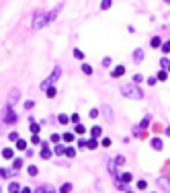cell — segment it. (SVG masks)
Returning a JSON list of instances; mask_svg holds the SVG:
<instances>
[{"label":"cell","mask_w":170,"mask_h":193,"mask_svg":"<svg viewBox=\"0 0 170 193\" xmlns=\"http://www.w3.org/2000/svg\"><path fill=\"white\" fill-rule=\"evenodd\" d=\"M121 94L125 97V99H133V101H139L144 99V90L139 89V84H125V86H121Z\"/></svg>","instance_id":"obj_1"},{"label":"cell","mask_w":170,"mask_h":193,"mask_svg":"<svg viewBox=\"0 0 170 193\" xmlns=\"http://www.w3.org/2000/svg\"><path fill=\"white\" fill-rule=\"evenodd\" d=\"M45 25H49L47 12H43V10H37V12L33 15V21H31V27H33V29L37 31V29H43Z\"/></svg>","instance_id":"obj_2"},{"label":"cell","mask_w":170,"mask_h":193,"mask_svg":"<svg viewBox=\"0 0 170 193\" xmlns=\"http://www.w3.org/2000/svg\"><path fill=\"white\" fill-rule=\"evenodd\" d=\"M17 121H19V117H17V113L12 111V105H6L4 111H2V123H6V125H15Z\"/></svg>","instance_id":"obj_3"},{"label":"cell","mask_w":170,"mask_h":193,"mask_svg":"<svg viewBox=\"0 0 170 193\" xmlns=\"http://www.w3.org/2000/svg\"><path fill=\"white\" fill-rule=\"evenodd\" d=\"M59 76H62V68H59V66H55V68H54V72H51V74H49L47 78L43 80V82L39 84V89H43V90H45L47 86H51V84H55V82H58V78H59Z\"/></svg>","instance_id":"obj_4"},{"label":"cell","mask_w":170,"mask_h":193,"mask_svg":"<svg viewBox=\"0 0 170 193\" xmlns=\"http://www.w3.org/2000/svg\"><path fill=\"white\" fill-rule=\"evenodd\" d=\"M101 113L105 115L107 123H113V121H115V117H113V109H111V105H102V107H101Z\"/></svg>","instance_id":"obj_5"},{"label":"cell","mask_w":170,"mask_h":193,"mask_svg":"<svg viewBox=\"0 0 170 193\" xmlns=\"http://www.w3.org/2000/svg\"><path fill=\"white\" fill-rule=\"evenodd\" d=\"M150 121H152V115H146V117L141 119V123L133 128V136H137V134H139V132H141V129H146L148 125H150Z\"/></svg>","instance_id":"obj_6"},{"label":"cell","mask_w":170,"mask_h":193,"mask_svg":"<svg viewBox=\"0 0 170 193\" xmlns=\"http://www.w3.org/2000/svg\"><path fill=\"white\" fill-rule=\"evenodd\" d=\"M156 185L162 189L164 193H170V179H166V177H160L158 181H156Z\"/></svg>","instance_id":"obj_7"},{"label":"cell","mask_w":170,"mask_h":193,"mask_svg":"<svg viewBox=\"0 0 170 193\" xmlns=\"http://www.w3.org/2000/svg\"><path fill=\"white\" fill-rule=\"evenodd\" d=\"M133 62H135V64H139V62H144V58H146V54H144V50H141V47H135V50H133Z\"/></svg>","instance_id":"obj_8"},{"label":"cell","mask_w":170,"mask_h":193,"mask_svg":"<svg viewBox=\"0 0 170 193\" xmlns=\"http://www.w3.org/2000/svg\"><path fill=\"white\" fill-rule=\"evenodd\" d=\"M152 148L156 150V152H160V150H164V144H162V140L158 138V136H154V138H152Z\"/></svg>","instance_id":"obj_9"},{"label":"cell","mask_w":170,"mask_h":193,"mask_svg":"<svg viewBox=\"0 0 170 193\" xmlns=\"http://www.w3.org/2000/svg\"><path fill=\"white\" fill-rule=\"evenodd\" d=\"M35 193H55V187L54 185H39L35 189Z\"/></svg>","instance_id":"obj_10"},{"label":"cell","mask_w":170,"mask_h":193,"mask_svg":"<svg viewBox=\"0 0 170 193\" xmlns=\"http://www.w3.org/2000/svg\"><path fill=\"white\" fill-rule=\"evenodd\" d=\"M123 74H125V66H115V68L111 70V76H113V78H121Z\"/></svg>","instance_id":"obj_11"},{"label":"cell","mask_w":170,"mask_h":193,"mask_svg":"<svg viewBox=\"0 0 170 193\" xmlns=\"http://www.w3.org/2000/svg\"><path fill=\"white\" fill-rule=\"evenodd\" d=\"M62 6H64V4H58L54 10H51V12H47V19H49V23H54V21L58 19V15H59V10H62Z\"/></svg>","instance_id":"obj_12"},{"label":"cell","mask_w":170,"mask_h":193,"mask_svg":"<svg viewBox=\"0 0 170 193\" xmlns=\"http://www.w3.org/2000/svg\"><path fill=\"white\" fill-rule=\"evenodd\" d=\"M150 47H152V50H160V47H162V39L158 37V35H154V37L150 39Z\"/></svg>","instance_id":"obj_13"},{"label":"cell","mask_w":170,"mask_h":193,"mask_svg":"<svg viewBox=\"0 0 170 193\" xmlns=\"http://www.w3.org/2000/svg\"><path fill=\"white\" fill-rule=\"evenodd\" d=\"M19 89H12V90H10V94H8V105H15L17 103V101H19Z\"/></svg>","instance_id":"obj_14"},{"label":"cell","mask_w":170,"mask_h":193,"mask_svg":"<svg viewBox=\"0 0 170 193\" xmlns=\"http://www.w3.org/2000/svg\"><path fill=\"white\" fill-rule=\"evenodd\" d=\"M45 94H47L49 99H55V97H58V89H55V84L47 86V89H45Z\"/></svg>","instance_id":"obj_15"},{"label":"cell","mask_w":170,"mask_h":193,"mask_svg":"<svg viewBox=\"0 0 170 193\" xmlns=\"http://www.w3.org/2000/svg\"><path fill=\"white\" fill-rule=\"evenodd\" d=\"M88 132H90V138H101V134H102V128H101V125H94V128H90Z\"/></svg>","instance_id":"obj_16"},{"label":"cell","mask_w":170,"mask_h":193,"mask_svg":"<svg viewBox=\"0 0 170 193\" xmlns=\"http://www.w3.org/2000/svg\"><path fill=\"white\" fill-rule=\"evenodd\" d=\"M51 154H54V148L45 146V148L41 150V158H43V160H47V158H51Z\"/></svg>","instance_id":"obj_17"},{"label":"cell","mask_w":170,"mask_h":193,"mask_svg":"<svg viewBox=\"0 0 170 193\" xmlns=\"http://www.w3.org/2000/svg\"><path fill=\"white\" fill-rule=\"evenodd\" d=\"M74 134H78V136H84V134H86V128H84L82 123H74Z\"/></svg>","instance_id":"obj_18"},{"label":"cell","mask_w":170,"mask_h":193,"mask_svg":"<svg viewBox=\"0 0 170 193\" xmlns=\"http://www.w3.org/2000/svg\"><path fill=\"white\" fill-rule=\"evenodd\" d=\"M17 150H21V152H23V150H27V140H23V138H19L17 140V146H15Z\"/></svg>","instance_id":"obj_19"},{"label":"cell","mask_w":170,"mask_h":193,"mask_svg":"<svg viewBox=\"0 0 170 193\" xmlns=\"http://www.w3.org/2000/svg\"><path fill=\"white\" fill-rule=\"evenodd\" d=\"M27 173H29V177H37V175H39V166H37V164H31V166L27 168Z\"/></svg>","instance_id":"obj_20"},{"label":"cell","mask_w":170,"mask_h":193,"mask_svg":"<svg viewBox=\"0 0 170 193\" xmlns=\"http://www.w3.org/2000/svg\"><path fill=\"white\" fill-rule=\"evenodd\" d=\"M160 51H162L164 55H168V54H170V39H168V41H162V47H160Z\"/></svg>","instance_id":"obj_21"},{"label":"cell","mask_w":170,"mask_h":193,"mask_svg":"<svg viewBox=\"0 0 170 193\" xmlns=\"http://www.w3.org/2000/svg\"><path fill=\"white\" fill-rule=\"evenodd\" d=\"M54 152H55V156H62V154L66 152V146H62V144H55V146H54Z\"/></svg>","instance_id":"obj_22"},{"label":"cell","mask_w":170,"mask_h":193,"mask_svg":"<svg viewBox=\"0 0 170 193\" xmlns=\"http://www.w3.org/2000/svg\"><path fill=\"white\" fill-rule=\"evenodd\" d=\"M12 156H15V152H12V148H4V150H2V158L10 160Z\"/></svg>","instance_id":"obj_23"},{"label":"cell","mask_w":170,"mask_h":193,"mask_svg":"<svg viewBox=\"0 0 170 193\" xmlns=\"http://www.w3.org/2000/svg\"><path fill=\"white\" fill-rule=\"evenodd\" d=\"M98 148V140L97 138H88V150H97Z\"/></svg>","instance_id":"obj_24"},{"label":"cell","mask_w":170,"mask_h":193,"mask_svg":"<svg viewBox=\"0 0 170 193\" xmlns=\"http://www.w3.org/2000/svg\"><path fill=\"white\" fill-rule=\"evenodd\" d=\"M66 156H68V158H74V156H76V148H74V146H66Z\"/></svg>","instance_id":"obj_25"},{"label":"cell","mask_w":170,"mask_h":193,"mask_svg":"<svg viewBox=\"0 0 170 193\" xmlns=\"http://www.w3.org/2000/svg\"><path fill=\"white\" fill-rule=\"evenodd\" d=\"M119 179H121L123 183L127 185V183H131V181H133V175H131V173H123V175H121V177H119Z\"/></svg>","instance_id":"obj_26"},{"label":"cell","mask_w":170,"mask_h":193,"mask_svg":"<svg viewBox=\"0 0 170 193\" xmlns=\"http://www.w3.org/2000/svg\"><path fill=\"white\" fill-rule=\"evenodd\" d=\"M62 140H64L66 144H72V142H74V134H72V132H66V134L62 136Z\"/></svg>","instance_id":"obj_27"},{"label":"cell","mask_w":170,"mask_h":193,"mask_svg":"<svg viewBox=\"0 0 170 193\" xmlns=\"http://www.w3.org/2000/svg\"><path fill=\"white\" fill-rule=\"evenodd\" d=\"M168 66H170V60L166 58V55H162V58H160V68L162 70H168Z\"/></svg>","instance_id":"obj_28"},{"label":"cell","mask_w":170,"mask_h":193,"mask_svg":"<svg viewBox=\"0 0 170 193\" xmlns=\"http://www.w3.org/2000/svg\"><path fill=\"white\" fill-rule=\"evenodd\" d=\"M156 78H158V82H160V80H168V70H160V72L156 74Z\"/></svg>","instance_id":"obj_29"},{"label":"cell","mask_w":170,"mask_h":193,"mask_svg":"<svg viewBox=\"0 0 170 193\" xmlns=\"http://www.w3.org/2000/svg\"><path fill=\"white\" fill-rule=\"evenodd\" d=\"M58 121H59V123H62V125H68V123H70V115L62 113V115H59V117H58Z\"/></svg>","instance_id":"obj_30"},{"label":"cell","mask_w":170,"mask_h":193,"mask_svg":"<svg viewBox=\"0 0 170 193\" xmlns=\"http://www.w3.org/2000/svg\"><path fill=\"white\" fill-rule=\"evenodd\" d=\"M131 82H133V84H139V82H144V76H141L139 72H135V74L131 76Z\"/></svg>","instance_id":"obj_31"},{"label":"cell","mask_w":170,"mask_h":193,"mask_svg":"<svg viewBox=\"0 0 170 193\" xmlns=\"http://www.w3.org/2000/svg\"><path fill=\"white\" fill-rule=\"evenodd\" d=\"M12 168H15V171H21V168H23V158H15V160H12Z\"/></svg>","instance_id":"obj_32"},{"label":"cell","mask_w":170,"mask_h":193,"mask_svg":"<svg viewBox=\"0 0 170 193\" xmlns=\"http://www.w3.org/2000/svg\"><path fill=\"white\" fill-rule=\"evenodd\" d=\"M80 68H82V72H84V74H88V76L92 74V66H90V64H86V62H84V64L80 66Z\"/></svg>","instance_id":"obj_33"},{"label":"cell","mask_w":170,"mask_h":193,"mask_svg":"<svg viewBox=\"0 0 170 193\" xmlns=\"http://www.w3.org/2000/svg\"><path fill=\"white\" fill-rule=\"evenodd\" d=\"M21 191V185L19 183H10L8 185V193H19Z\"/></svg>","instance_id":"obj_34"},{"label":"cell","mask_w":170,"mask_h":193,"mask_svg":"<svg viewBox=\"0 0 170 193\" xmlns=\"http://www.w3.org/2000/svg\"><path fill=\"white\" fill-rule=\"evenodd\" d=\"M39 132H41V125L37 121H31V134H39Z\"/></svg>","instance_id":"obj_35"},{"label":"cell","mask_w":170,"mask_h":193,"mask_svg":"<svg viewBox=\"0 0 170 193\" xmlns=\"http://www.w3.org/2000/svg\"><path fill=\"white\" fill-rule=\"evenodd\" d=\"M113 162H115V166H121V164H125V156H123V154H119V156H115V160H113Z\"/></svg>","instance_id":"obj_36"},{"label":"cell","mask_w":170,"mask_h":193,"mask_svg":"<svg viewBox=\"0 0 170 193\" xmlns=\"http://www.w3.org/2000/svg\"><path fill=\"white\" fill-rule=\"evenodd\" d=\"M113 6V0H102L101 2V10H109Z\"/></svg>","instance_id":"obj_37"},{"label":"cell","mask_w":170,"mask_h":193,"mask_svg":"<svg viewBox=\"0 0 170 193\" xmlns=\"http://www.w3.org/2000/svg\"><path fill=\"white\" fill-rule=\"evenodd\" d=\"M70 191H72V183H64L59 187V193H70Z\"/></svg>","instance_id":"obj_38"},{"label":"cell","mask_w":170,"mask_h":193,"mask_svg":"<svg viewBox=\"0 0 170 193\" xmlns=\"http://www.w3.org/2000/svg\"><path fill=\"white\" fill-rule=\"evenodd\" d=\"M0 177H2V179L12 177V171H8V168H0Z\"/></svg>","instance_id":"obj_39"},{"label":"cell","mask_w":170,"mask_h":193,"mask_svg":"<svg viewBox=\"0 0 170 193\" xmlns=\"http://www.w3.org/2000/svg\"><path fill=\"white\" fill-rule=\"evenodd\" d=\"M78 148H82V150H88V140H78Z\"/></svg>","instance_id":"obj_40"},{"label":"cell","mask_w":170,"mask_h":193,"mask_svg":"<svg viewBox=\"0 0 170 193\" xmlns=\"http://www.w3.org/2000/svg\"><path fill=\"white\" fill-rule=\"evenodd\" d=\"M31 144H35V146H41V138H39V134H33V138H31Z\"/></svg>","instance_id":"obj_41"},{"label":"cell","mask_w":170,"mask_h":193,"mask_svg":"<svg viewBox=\"0 0 170 193\" xmlns=\"http://www.w3.org/2000/svg\"><path fill=\"white\" fill-rule=\"evenodd\" d=\"M137 189H139V191H146V189H148V181H137Z\"/></svg>","instance_id":"obj_42"},{"label":"cell","mask_w":170,"mask_h":193,"mask_svg":"<svg viewBox=\"0 0 170 193\" xmlns=\"http://www.w3.org/2000/svg\"><path fill=\"white\" fill-rule=\"evenodd\" d=\"M74 58H76V60H84V51L82 50H74Z\"/></svg>","instance_id":"obj_43"},{"label":"cell","mask_w":170,"mask_h":193,"mask_svg":"<svg viewBox=\"0 0 170 193\" xmlns=\"http://www.w3.org/2000/svg\"><path fill=\"white\" fill-rule=\"evenodd\" d=\"M111 62H113V60L107 55V58H102V62H101V64H102V68H109V66H111Z\"/></svg>","instance_id":"obj_44"},{"label":"cell","mask_w":170,"mask_h":193,"mask_svg":"<svg viewBox=\"0 0 170 193\" xmlns=\"http://www.w3.org/2000/svg\"><path fill=\"white\" fill-rule=\"evenodd\" d=\"M70 121H72V123H80V115L72 113V115H70Z\"/></svg>","instance_id":"obj_45"},{"label":"cell","mask_w":170,"mask_h":193,"mask_svg":"<svg viewBox=\"0 0 170 193\" xmlns=\"http://www.w3.org/2000/svg\"><path fill=\"white\" fill-rule=\"evenodd\" d=\"M156 84H158V78H156V76H150V78H148V86H156Z\"/></svg>","instance_id":"obj_46"},{"label":"cell","mask_w":170,"mask_h":193,"mask_svg":"<svg viewBox=\"0 0 170 193\" xmlns=\"http://www.w3.org/2000/svg\"><path fill=\"white\" fill-rule=\"evenodd\" d=\"M98 113H101L98 109H90V113H88V117H90V119H97V117H98Z\"/></svg>","instance_id":"obj_47"},{"label":"cell","mask_w":170,"mask_h":193,"mask_svg":"<svg viewBox=\"0 0 170 193\" xmlns=\"http://www.w3.org/2000/svg\"><path fill=\"white\" fill-rule=\"evenodd\" d=\"M101 146H102V148H109V146H111V140H109V138H102V140H101Z\"/></svg>","instance_id":"obj_48"},{"label":"cell","mask_w":170,"mask_h":193,"mask_svg":"<svg viewBox=\"0 0 170 193\" xmlns=\"http://www.w3.org/2000/svg\"><path fill=\"white\" fill-rule=\"evenodd\" d=\"M49 140H51L54 144H59V140H62V136H58V134H51V138H49Z\"/></svg>","instance_id":"obj_49"},{"label":"cell","mask_w":170,"mask_h":193,"mask_svg":"<svg viewBox=\"0 0 170 193\" xmlns=\"http://www.w3.org/2000/svg\"><path fill=\"white\" fill-rule=\"evenodd\" d=\"M8 140L17 142V140H19V134H17V132H10V134H8Z\"/></svg>","instance_id":"obj_50"},{"label":"cell","mask_w":170,"mask_h":193,"mask_svg":"<svg viewBox=\"0 0 170 193\" xmlns=\"http://www.w3.org/2000/svg\"><path fill=\"white\" fill-rule=\"evenodd\" d=\"M33 107H35L33 101H27V103H25V109H33Z\"/></svg>","instance_id":"obj_51"},{"label":"cell","mask_w":170,"mask_h":193,"mask_svg":"<svg viewBox=\"0 0 170 193\" xmlns=\"http://www.w3.org/2000/svg\"><path fill=\"white\" fill-rule=\"evenodd\" d=\"M19 193H31V189H29V187H21Z\"/></svg>","instance_id":"obj_52"},{"label":"cell","mask_w":170,"mask_h":193,"mask_svg":"<svg viewBox=\"0 0 170 193\" xmlns=\"http://www.w3.org/2000/svg\"><path fill=\"white\" fill-rule=\"evenodd\" d=\"M164 134H166V136H170V125H168V128L164 129Z\"/></svg>","instance_id":"obj_53"},{"label":"cell","mask_w":170,"mask_h":193,"mask_svg":"<svg viewBox=\"0 0 170 193\" xmlns=\"http://www.w3.org/2000/svg\"><path fill=\"white\" fill-rule=\"evenodd\" d=\"M164 2H166V4H170V0H164Z\"/></svg>","instance_id":"obj_54"},{"label":"cell","mask_w":170,"mask_h":193,"mask_svg":"<svg viewBox=\"0 0 170 193\" xmlns=\"http://www.w3.org/2000/svg\"><path fill=\"white\" fill-rule=\"evenodd\" d=\"M168 72H170V66H168Z\"/></svg>","instance_id":"obj_55"},{"label":"cell","mask_w":170,"mask_h":193,"mask_svg":"<svg viewBox=\"0 0 170 193\" xmlns=\"http://www.w3.org/2000/svg\"><path fill=\"white\" fill-rule=\"evenodd\" d=\"M127 193H133V191H127Z\"/></svg>","instance_id":"obj_56"},{"label":"cell","mask_w":170,"mask_h":193,"mask_svg":"<svg viewBox=\"0 0 170 193\" xmlns=\"http://www.w3.org/2000/svg\"><path fill=\"white\" fill-rule=\"evenodd\" d=\"M152 193H156V191H152Z\"/></svg>","instance_id":"obj_57"}]
</instances>
